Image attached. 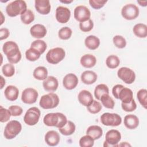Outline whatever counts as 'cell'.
I'll use <instances>...</instances> for the list:
<instances>
[{
  "mask_svg": "<svg viewBox=\"0 0 147 147\" xmlns=\"http://www.w3.org/2000/svg\"><path fill=\"white\" fill-rule=\"evenodd\" d=\"M121 14L125 20H134L139 15V9L134 4H126L122 8Z\"/></svg>",
  "mask_w": 147,
  "mask_h": 147,
  "instance_id": "cell-10",
  "label": "cell"
},
{
  "mask_svg": "<svg viewBox=\"0 0 147 147\" xmlns=\"http://www.w3.org/2000/svg\"><path fill=\"white\" fill-rule=\"evenodd\" d=\"M59 104V98L56 94L49 92L42 95L40 100L39 105L44 109H51L56 107Z\"/></svg>",
  "mask_w": 147,
  "mask_h": 147,
  "instance_id": "cell-4",
  "label": "cell"
},
{
  "mask_svg": "<svg viewBox=\"0 0 147 147\" xmlns=\"http://www.w3.org/2000/svg\"><path fill=\"white\" fill-rule=\"evenodd\" d=\"M80 63L83 67L90 68L95 66L96 63V59L92 55L86 54L81 57Z\"/></svg>",
  "mask_w": 147,
  "mask_h": 147,
  "instance_id": "cell-25",
  "label": "cell"
},
{
  "mask_svg": "<svg viewBox=\"0 0 147 147\" xmlns=\"http://www.w3.org/2000/svg\"><path fill=\"white\" fill-rule=\"evenodd\" d=\"M22 125L21 123L16 120L9 121L6 125L3 135L5 138L11 140L15 138L21 131Z\"/></svg>",
  "mask_w": 147,
  "mask_h": 147,
  "instance_id": "cell-5",
  "label": "cell"
},
{
  "mask_svg": "<svg viewBox=\"0 0 147 147\" xmlns=\"http://www.w3.org/2000/svg\"><path fill=\"white\" fill-rule=\"evenodd\" d=\"M78 101L84 106H88L93 102V96L91 93L86 90H82L79 92L78 95Z\"/></svg>",
  "mask_w": 147,
  "mask_h": 147,
  "instance_id": "cell-20",
  "label": "cell"
},
{
  "mask_svg": "<svg viewBox=\"0 0 147 147\" xmlns=\"http://www.w3.org/2000/svg\"><path fill=\"white\" fill-rule=\"evenodd\" d=\"M20 18L23 24L28 25L34 20V15L31 10L27 9L25 12L21 15Z\"/></svg>",
  "mask_w": 147,
  "mask_h": 147,
  "instance_id": "cell-34",
  "label": "cell"
},
{
  "mask_svg": "<svg viewBox=\"0 0 147 147\" xmlns=\"http://www.w3.org/2000/svg\"><path fill=\"white\" fill-rule=\"evenodd\" d=\"M4 94L6 98L10 101H14L17 99L19 95L18 88L13 85L8 86L5 90Z\"/></svg>",
  "mask_w": 147,
  "mask_h": 147,
  "instance_id": "cell-24",
  "label": "cell"
},
{
  "mask_svg": "<svg viewBox=\"0 0 147 147\" xmlns=\"http://www.w3.org/2000/svg\"><path fill=\"white\" fill-rule=\"evenodd\" d=\"M60 2L63 3H70L73 1H60Z\"/></svg>",
  "mask_w": 147,
  "mask_h": 147,
  "instance_id": "cell-53",
  "label": "cell"
},
{
  "mask_svg": "<svg viewBox=\"0 0 147 147\" xmlns=\"http://www.w3.org/2000/svg\"><path fill=\"white\" fill-rule=\"evenodd\" d=\"M38 92L33 88H26L22 92L21 100L26 104L34 103L38 98Z\"/></svg>",
  "mask_w": 147,
  "mask_h": 147,
  "instance_id": "cell-13",
  "label": "cell"
},
{
  "mask_svg": "<svg viewBox=\"0 0 147 147\" xmlns=\"http://www.w3.org/2000/svg\"><path fill=\"white\" fill-rule=\"evenodd\" d=\"M81 80L85 84H92L94 83L98 78L96 74L90 70L84 71L81 75Z\"/></svg>",
  "mask_w": 147,
  "mask_h": 147,
  "instance_id": "cell-21",
  "label": "cell"
},
{
  "mask_svg": "<svg viewBox=\"0 0 147 147\" xmlns=\"http://www.w3.org/2000/svg\"><path fill=\"white\" fill-rule=\"evenodd\" d=\"M125 127L129 129H134L139 125L138 118L133 114L126 115L124 118L123 121Z\"/></svg>",
  "mask_w": 147,
  "mask_h": 147,
  "instance_id": "cell-22",
  "label": "cell"
},
{
  "mask_svg": "<svg viewBox=\"0 0 147 147\" xmlns=\"http://www.w3.org/2000/svg\"><path fill=\"white\" fill-rule=\"evenodd\" d=\"M84 44L89 49L95 50L99 47L100 45V40L98 37L94 35H90L85 38Z\"/></svg>",
  "mask_w": 147,
  "mask_h": 147,
  "instance_id": "cell-26",
  "label": "cell"
},
{
  "mask_svg": "<svg viewBox=\"0 0 147 147\" xmlns=\"http://www.w3.org/2000/svg\"><path fill=\"white\" fill-rule=\"evenodd\" d=\"M91 12L85 6L79 5L74 9V18L80 22L86 21L90 19Z\"/></svg>",
  "mask_w": 147,
  "mask_h": 147,
  "instance_id": "cell-12",
  "label": "cell"
},
{
  "mask_svg": "<svg viewBox=\"0 0 147 147\" xmlns=\"http://www.w3.org/2000/svg\"><path fill=\"white\" fill-rule=\"evenodd\" d=\"M9 110L11 113V115L14 117L20 116L23 112L22 107L17 105H13L10 106L9 107Z\"/></svg>",
  "mask_w": 147,
  "mask_h": 147,
  "instance_id": "cell-47",
  "label": "cell"
},
{
  "mask_svg": "<svg viewBox=\"0 0 147 147\" xmlns=\"http://www.w3.org/2000/svg\"><path fill=\"white\" fill-rule=\"evenodd\" d=\"M122 109L126 112H131L134 111L137 108V105L134 99L128 103H121Z\"/></svg>",
  "mask_w": 147,
  "mask_h": 147,
  "instance_id": "cell-45",
  "label": "cell"
},
{
  "mask_svg": "<svg viewBox=\"0 0 147 147\" xmlns=\"http://www.w3.org/2000/svg\"><path fill=\"white\" fill-rule=\"evenodd\" d=\"M137 2L140 4V6H143V7H145L147 5H146V3H147V1H138Z\"/></svg>",
  "mask_w": 147,
  "mask_h": 147,
  "instance_id": "cell-50",
  "label": "cell"
},
{
  "mask_svg": "<svg viewBox=\"0 0 147 147\" xmlns=\"http://www.w3.org/2000/svg\"><path fill=\"white\" fill-rule=\"evenodd\" d=\"M10 34V32L8 29L7 28H1L0 29V40H2L6 39Z\"/></svg>",
  "mask_w": 147,
  "mask_h": 147,
  "instance_id": "cell-49",
  "label": "cell"
},
{
  "mask_svg": "<svg viewBox=\"0 0 147 147\" xmlns=\"http://www.w3.org/2000/svg\"><path fill=\"white\" fill-rule=\"evenodd\" d=\"M113 42L114 45L119 49L124 48L126 45V40L122 36L116 35L113 38Z\"/></svg>",
  "mask_w": 147,
  "mask_h": 147,
  "instance_id": "cell-41",
  "label": "cell"
},
{
  "mask_svg": "<svg viewBox=\"0 0 147 147\" xmlns=\"http://www.w3.org/2000/svg\"><path fill=\"white\" fill-rule=\"evenodd\" d=\"M107 2L105 0H90L89 3L92 8L98 10L103 7Z\"/></svg>",
  "mask_w": 147,
  "mask_h": 147,
  "instance_id": "cell-46",
  "label": "cell"
},
{
  "mask_svg": "<svg viewBox=\"0 0 147 147\" xmlns=\"http://www.w3.org/2000/svg\"><path fill=\"white\" fill-rule=\"evenodd\" d=\"M75 129L76 126L75 123L71 121H68L67 123L63 127L59 129V130L63 135L70 136L75 132Z\"/></svg>",
  "mask_w": 147,
  "mask_h": 147,
  "instance_id": "cell-30",
  "label": "cell"
},
{
  "mask_svg": "<svg viewBox=\"0 0 147 147\" xmlns=\"http://www.w3.org/2000/svg\"><path fill=\"white\" fill-rule=\"evenodd\" d=\"M40 115L41 112L38 108L37 107H30L25 113L24 121L29 126H34L38 123Z\"/></svg>",
  "mask_w": 147,
  "mask_h": 147,
  "instance_id": "cell-7",
  "label": "cell"
},
{
  "mask_svg": "<svg viewBox=\"0 0 147 147\" xmlns=\"http://www.w3.org/2000/svg\"><path fill=\"white\" fill-rule=\"evenodd\" d=\"M42 86L45 91L50 92H53L57 89L59 82L55 77L53 76H49L43 81Z\"/></svg>",
  "mask_w": 147,
  "mask_h": 147,
  "instance_id": "cell-17",
  "label": "cell"
},
{
  "mask_svg": "<svg viewBox=\"0 0 147 147\" xmlns=\"http://www.w3.org/2000/svg\"><path fill=\"white\" fill-rule=\"evenodd\" d=\"M86 134L91 136L94 140H98L103 135V130L99 126L91 125L87 128Z\"/></svg>",
  "mask_w": 147,
  "mask_h": 147,
  "instance_id": "cell-27",
  "label": "cell"
},
{
  "mask_svg": "<svg viewBox=\"0 0 147 147\" xmlns=\"http://www.w3.org/2000/svg\"><path fill=\"white\" fill-rule=\"evenodd\" d=\"M118 77L126 84H132L136 79L135 72L128 67H121L117 72Z\"/></svg>",
  "mask_w": 147,
  "mask_h": 147,
  "instance_id": "cell-11",
  "label": "cell"
},
{
  "mask_svg": "<svg viewBox=\"0 0 147 147\" xmlns=\"http://www.w3.org/2000/svg\"><path fill=\"white\" fill-rule=\"evenodd\" d=\"M118 146H130L131 145L129 144H128V143H127V142H122L121 144H119V145H118Z\"/></svg>",
  "mask_w": 147,
  "mask_h": 147,
  "instance_id": "cell-52",
  "label": "cell"
},
{
  "mask_svg": "<svg viewBox=\"0 0 147 147\" xmlns=\"http://www.w3.org/2000/svg\"><path fill=\"white\" fill-rule=\"evenodd\" d=\"M47 30L45 26L40 24L34 25L30 29L31 36L36 38H43L47 34Z\"/></svg>",
  "mask_w": 147,
  "mask_h": 147,
  "instance_id": "cell-19",
  "label": "cell"
},
{
  "mask_svg": "<svg viewBox=\"0 0 147 147\" xmlns=\"http://www.w3.org/2000/svg\"><path fill=\"white\" fill-rule=\"evenodd\" d=\"M104 94H109V89L107 85L99 84L97 85L94 90V96L98 100H100V97Z\"/></svg>",
  "mask_w": 147,
  "mask_h": 147,
  "instance_id": "cell-31",
  "label": "cell"
},
{
  "mask_svg": "<svg viewBox=\"0 0 147 147\" xmlns=\"http://www.w3.org/2000/svg\"><path fill=\"white\" fill-rule=\"evenodd\" d=\"M2 72L6 77H11L15 73V68L11 63H6L3 65Z\"/></svg>",
  "mask_w": 147,
  "mask_h": 147,
  "instance_id": "cell-40",
  "label": "cell"
},
{
  "mask_svg": "<svg viewBox=\"0 0 147 147\" xmlns=\"http://www.w3.org/2000/svg\"><path fill=\"white\" fill-rule=\"evenodd\" d=\"M121 140V133L115 129L109 130L106 134L103 146H117Z\"/></svg>",
  "mask_w": 147,
  "mask_h": 147,
  "instance_id": "cell-9",
  "label": "cell"
},
{
  "mask_svg": "<svg viewBox=\"0 0 147 147\" xmlns=\"http://www.w3.org/2000/svg\"><path fill=\"white\" fill-rule=\"evenodd\" d=\"M33 76L36 79L44 80L48 77V70L45 67H37L33 71Z\"/></svg>",
  "mask_w": 147,
  "mask_h": 147,
  "instance_id": "cell-29",
  "label": "cell"
},
{
  "mask_svg": "<svg viewBox=\"0 0 147 147\" xmlns=\"http://www.w3.org/2000/svg\"><path fill=\"white\" fill-rule=\"evenodd\" d=\"M78 78L76 75L72 73L67 74L63 78V85L65 88L68 90L74 89L78 84Z\"/></svg>",
  "mask_w": 147,
  "mask_h": 147,
  "instance_id": "cell-15",
  "label": "cell"
},
{
  "mask_svg": "<svg viewBox=\"0 0 147 147\" xmlns=\"http://www.w3.org/2000/svg\"><path fill=\"white\" fill-rule=\"evenodd\" d=\"M100 100L102 102V105L107 109H113L115 105V102L113 99L109 95V94H104L100 98Z\"/></svg>",
  "mask_w": 147,
  "mask_h": 147,
  "instance_id": "cell-36",
  "label": "cell"
},
{
  "mask_svg": "<svg viewBox=\"0 0 147 147\" xmlns=\"http://www.w3.org/2000/svg\"><path fill=\"white\" fill-rule=\"evenodd\" d=\"M67 121L66 116L61 113H48L43 118V122L45 125L55 126L59 129L63 127Z\"/></svg>",
  "mask_w": 147,
  "mask_h": 147,
  "instance_id": "cell-2",
  "label": "cell"
},
{
  "mask_svg": "<svg viewBox=\"0 0 147 147\" xmlns=\"http://www.w3.org/2000/svg\"><path fill=\"white\" fill-rule=\"evenodd\" d=\"M45 141L47 145L51 146H55L58 145L60 142V135L55 130H49L45 134Z\"/></svg>",
  "mask_w": 147,
  "mask_h": 147,
  "instance_id": "cell-18",
  "label": "cell"
},
{
  "mask_svg": "<svg viewBox=\"0 0 147 147\" xmlns=\"http://www.w3.org/2000/svg\"><path fill=\"white\" fill-rule=\"evenodd\" d=\"M55 17L56 20L61 24L67 23L71 17L70 10L64 6H58L56 9Z\"/></svg>",
  "mask_w": 147,
  "mask_h": 147,
  "instance_id": "cell-14",
  "label": "cell"
},
{
  "mask_svg": "<svg viewBox=\"0 0 147 147\" xmlns=\"http://www.w3.org/2000/svg\"><path fill=\"white\" fill-rule=\"evenodd\" d=\"M124 86L122 84H116L115 85L112 89V93L113 96L116 98L118 99V95L121 90V89Z\"/></svg>",
  "mask_w": 147,
  "mask_h": 147,
  "instance_id": "cell-48",
  "label": "cell"
},
{
  "mask_svg": "<svg viewBox=\"0 0 147 147\" xmlns=\"http://www.w3.org/2000/svg\"><path fill=\"white\" fill-rule=\"evenodd\" d=\"M120 63V60L118 56L111 55L109 56L106 60V64L107 67L110 69L117 68Z\"/></svg>",
  "mask_w": 147,
  "mask_h": 147,
  "instance_id": "cell-32",
  "label": "cell"
},
{
  "mask_svg": "<svg viewBox=\"0 0 147 147\" xmlns=\"http://www.w3.org/2000/svg\"><path fill=\"white\" fill-rule=\"evenodd\" d=\"M2 50L10 63L16 64L21 59V53L17 44L12 41H9L3 44Z\"/></svg>",
  "mask_w": 147,
  "mask_h": 147,
  "instance_id": "cell-1",
  "label": "cell"
},
{
  "mask_svg": "<svg viewBox=\"0 0 147 147\" xmlns=\"http://www.w3.org/2000/svg\"><path fill=\"white\" fill-rule=\"evenodd\" d=\"M34 6L36 11L42 15L49 14L51 8L49 0H36Z\"/></svg>",
  "mask_w": 147,
  "mask_h": 147,
  "instance_id": "cell-16",
  "label": "cell"
},
{
  "mask_svg": "<svg viewBox=\"0 0 147 147\" xmlns=\"http://www.w3.org/2000/svg\"><path fill=\"white\" fill-rule=\"evenodd\" d=\"M137 98L140 103L146 109L147 108V90L141 89L137 93Z\"/></svg>",
  "mask_w": 147,
  "mask_h": 147,
  "instance_id": "cell-37",
  "label": "cell"
},
{
  "mask_svg": "<svg viewBox=\"0 0 147 147\" xmlns=\"http://www.w3.org/2000/svg\"><path fill=\"white\" fill-rule=\"evenodd\" d=\"M41 54L36 49L30 48L25 52L26 59L30 61H35L38 60Z\"/></svg>",
  "mask_w": 147,
  "mask_h": 147,
  "instance_id": "cell-33",
  "label": "cell"
},
{
  "mask_svg": "<svg viewBox=\"0 0 147 147\" xmlns=\"http://www.w3.org/2000/svg\"><path fill=\"white\" fill-rule=\"evenodd\" d=\"M5 85V80L3 76H1V89H2L3 86Z\"/></svg>",
  "mask_w": 147,
  "mask_h": 147,
  "instance_id": "cell-51",
  "label": "cell"
},
{
  "mask_svg": "<svg viewBox=\"0 0 147 147\" xmlns=\"http://www.w3.org/2000/svg\"><path fill=\"white\" fill-rule=\"evenodd\" d=\"M94 27V22L92 20L90 19L86 21L80 22L79 28L83 32H88L91 31Z\"/></svg>",
  "mask_w": 147,
  "mask_h": 147,
  "instance_id": "cell-43",
  "label": "cell"
},
{
  "mask_svg": "<svg viewBox=\"0 0 147 147\" xmlns=\"http://www.w3.org/2000/svg\"><path fill=\"white\" fill-rule=\"evenodd\" d=\"M133 33L139 38H145L147 36V26L142 23L136 24L133 28Z\"/></svg>",
  "mask_w": 147,
  "mask_h": 147,
  "instance_id": "cell-28",
  "label": "cell"
},
{
  "mask_svg": "<svg viewBox=\"0 0 147 147\" xmlns=\"http://www.w3.org/2000/svg\"><path fill=\"white\" fill-rule=\"evenodd\" d=\"M72 33V31L71 28L68 26H64L59 30L58 36L60 39L66 40L71 37Z\"/></svg>",
  "mask_w": 147,
  "mask_h": 147,
  "instance_id": "cell-38",
  "label": "cell"
},
{
  "mask_svg": "<svg viewBox=\"0 0 147 147\" xmlns=\"http://www.w3.org/2000/svg\"><path fill=\"white\" fill-rule=\"evenodd\" d=\"M100 121L105 126H118L121 125L122 118L117 113H105L100 117Z\"/></svg>",
  "mask_w": 147,
  "mask_h": 147,
  "instance_id": "cell-8",
  "label": "cell"
},
{
  "mask_svg": "<svg viewBox=\"0 0 147 147\" xmlns=\"http://www.w3.org/2000/svg\"><path fill=\"white\" fill-rule=\"evenodd\" d=\"M102 109V106L100 102L94 100L90 105L87 107V110L91 114H96L100 111Z\"/></svg>",
  "mask_w": 147,
  "mask_h": 147,
  "instance_id": "cell-42",
  "label": "cell"
},
{
  "mask_svg": "<svg viewBox=\"0 0 147 147\" xmlns=\"http://www.w3.org/2000/svg\"><path fill=\"white\" fill-rule=\"evenodd\" d=\"M27 10V5L23 0H16L9 3L6 7L7 14L11 17H14L22 14Z\"/></svg>",
  "mask_w": 147,
  "mask_h": 147,
  "instance_id": "cell-3",
  "label": "cell"
},
{
  "mask_svg": "<svg viewBox=\"0 0 147 147\" xmlns=\"http://www.w3.org/2000/svg\"><path fill=\"white\" fill-rule=\"evenodd\" d=\"M65 56V52L64 49L56 47L50 49L46 55L47 61L52 64H57L61 61Z\"/></svg>",
  "mask_w": 147,
  "mask_h": 147,
  "instance_id": "cell-6",
  "label": "cell"
},
{
  "mask_svg": "<svg viewBox=\"0 0 147 147\" xmlns=\"http://www.w3.org/2000/svg\"><path fill=\"white\" fill-rule=\"evenodd\" d=\"M11 113L9 109L3 108L2 106H0V122H6L8 121L11 117Z\"/></svg>",
  "mask_w": 147,
  "mask_h": 147,
  "instance_id": "cell-44",
  "label": "cell"
},
{
  "mask_svg": "<svg viewBox=\"0 0 147 147\" xmlns=\"http://www.w3.org/2000/svg\"><path fill=\"white\" fill-rule=\"evenodd\" d=\"M30 48L36 49L41 54H42L46 51L47 45L44 41L41 40H36L32 42Z\"/></svg>",
  "mask_w": 147,
  "mask_h": 147,
  "instance_id": "cell-35",
  "label": "cell"
},
{
  "mask_svg": "<svg viewBox=\"0 0 147 147\" xmlns=\"http://www.w3.org/2000/svg\"><path fill=\"white\" fill-rule=\"evenodd\" d=\"M118 99L122 101V103H128L133 99V94L131 90L123 87L120 91L118 95Z\"/></svg>",
  "mask_w": 147,
  "mask_h": 147,
  "instance_id": "cell-23",
  "label": "cell"
},
{
  "mask_svg": "<svg viewBox=\"0 0 147 147\" xmlns=\"http://www.w3.org/2000/svg\"><path fill=\"white\" fill-rule=\"evenodd\" d=\"M94 144V140L90 136L86 135L79 140V145L81 147H92Z\"/></svg>",
  "mask_w": 147,
  "mask_h": 147,
  "instance_id": "cell-39",
  "label": "cell"
}]
</instances>
